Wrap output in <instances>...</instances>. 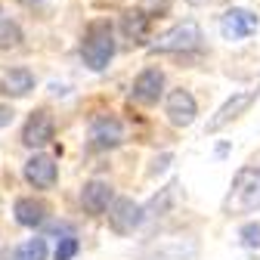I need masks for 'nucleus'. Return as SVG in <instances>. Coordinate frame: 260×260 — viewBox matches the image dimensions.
<instances>
[{
    "instance_id": "obj_11",
    "label": "nucleus",
    "mask_w": 260,
    "mask_h": 260,
    "mask_svg": "<svg viewBox=\"0 0 260 260\" xmlns=\"http://www.w3.org/2000/svg\"><path fill=\"white\" fill-rule=\"evenodd\" d=\"M165 115L174 127H189L199 115V103H195V96L189 90H174L165 100Z\"/></svg>"
},
{
    "instance_id": "obj_9",
    "label": "nucleus",
    "mask_w": 260,
    "mask_h": 260,
    "mask_svg": "<svg viewBox=\"0 0 260 260\" xmlns=\"http://www.w3.org/2000/svg\"><path fill=\"white\" fill-rule=\"evenodd\" d=\"M165 93V72L161 69H146L137 75L134 87H130V100L140 106H155Z\"/></svg>"
},
{
    "instance_id": "obj_17",
    "label": "nucleus",
    "mask_w": 260,
    "mask_h": 260,
    "mask_svg": "<svg viewBox=\"0 0 260 260\" xmlns=\"http://www.w3.org/2000/svg\"><path fill=\"white\" fill-rule=\"evenodd\" d=\"M174 199H177V183H171V186L161 189V195H155V199L143 208V214H146V217H161V214L171 208V202H174Z\"/></svg>"
},
{
    "instance_id": "obj_10",
    "label": "nucleus",
    "mask_w": 260,
    "mask_h": 260,
    "mask_svg": "<svg viewBox=\"0 0 260 260\" xmlns=\"http://www.w3.org/2000/svg\"><path fill=\"white\" fill-rule=\"evenodd\" d=\"M195 251H199V245H195L192 239H161L155 245L146 248V254L140 260H192Z\"/></svg>"
},
{
    "instance_id": "obj_18",
    "label": "nucleus",
    "mask_w": 260,
    "mask_h": 260,
    "mask_svg": "<svg viewBox=\"0 0 260 260\" xmlns=\"http://www.w3.org/2000/svg\"><path fill=\"white\" fill-rule=\"evenodd\" d=\"M13 260H47V242L44 239H28L25 245L16 248Z\"/></svg>"
},
{
    "instance_id": "obj_7",
    "label": "nucleus",
    "mask_w": 260,
    "mask_h": 260,
    "mask_svg": "<svg viewBox=\"0 0 260 260\" xmlns=\"http://www.w3.org/2000/svg\"><path fill=\"white\" fill-rule=\"evenodd\" d=\"M124 143V124L115 115H96L90 121V146L93 149H118Z\"/></svg>"
},
{
    "instance_id": "obj_16",
    "label": "nucleus",
    "mask_w": 260,
    "mask_h": 260,
    "mask_svg": "<svg viewBox=\"0 0 260 260\" xmlns=\"http://www.w3.org/2000/svg\"><path fill=\"white\" fill-rule=\"evenodd\" d=\"M149 22H152V16H149L146 10H137V13H127V16H124L121 28H124V35H127V38L143 41V38L149 35Z\"/></svg>"
},
{
    "instance_id": "obj_4",
    "label": "nucleus",
    "mask_w": 260,
    "mask_h": 260,
    "mask_svg": "<svg viewBox=\"0 0 260 260\" xmlns=\"http://www.w3.org/2000/svg\"><path fill=\"white\" fill-rule=\"evenodd\" d=\"M257 96H260V84H257V87H248V90L233 93L230 100H226V103L214 112V118L208 121V134H220L226 124H233L236 118H242V115L257 103Z\"/></svg>"
},
{
    "instance_id": "obj_22",
    "label": "nucleus",
    "mask_w": 260,
    "mask_h": 260,
    "mask_svg": "<svg viewBox=\"0 0 260 260\" xmlns=\"http://www.w3.org/2000/svg\"><path fill=\"white\" fill-rule=\"evenodd\" d=\"M171 161H174V155H171V152H165L161 158H155V165H152V171H149V174H161V171H168Z\"/></svg>"
},
{
    "instance_id": "obj_14",
    "label": "nucleus",
    "mask_w": 260,
    "mask_h": 260,
    "mask_svg": "<svg viewBox=\"0 0 260 260\" xmlns=\"http://www.w3.org/2000/svg\"><path fill=\"white\" fill-rule=\"evenodd\" d=\"M13 214H16V223L19 226H44L47 223V214H50V208L41 202V199H19L16 205H13Z\"/></svg>"
},
{
    "instance_id": "obj_19",
    "label": "nucleus",
    "mask_w": 260,
    "mask_h": 260,
    "mask_svg": "<svg viewBox=\"0 0 260 260\" xmlns=\"http://www.w3.org/2000/svg\"><path fill=\"white\" fill-rule=\"evenodd\" d=\"M239 239H242L245 248L257 251V248H260V223H245L242 230H239Z\"/></svg>"
},
{
    "instance_id": "obj_8",
    "label": "nucleus",
    "mask_w": 260,
    "mask_h": 260,
    "mask_svg": "<svg viewBox=\"0 0 260 260\" xmlns=\"http://www.w3.org/2000/svg\"><path fill=\"white\" fill-rule=\"evenodd\" d=\"M56 137V124H53V115L47 109H38V112H31V118L25 121L22 127V143L28 149H41L47 143H53Z\"/></svg>"
},
{
    "instance_id": "obj_15",
    "label": "nucleus",
    "mask_w": 260,
    "mask_h": 260,
    "mask_svg": "<svg viewBox=\"0 0 260 260\" xmlns=\"http://www.w3.org/2000/svg\"><path fill=\"white\" fill-rule=\"evenodd\" d=\"M31 90H35V75H31L28 69H10V72L4 75V81H0V93H4V96H13V100L28 96Z\"/></svg>"
},
{
    "instance_id": "obj_5",
    "label": "nucleus",
    "mask_w": 260,
    "mask_h": 260,
    "mask_svg": "<svg viewBox=\"0 0 260 260\" xmlns=\"http://www.w3.org/2000/svg\"><path fill=\"white\" fill-rule=\"evenodd\" d=\"M106 211H109L112 233H118V236H134L143 226V220H146L143 205H137L134 199H112V205Z\"/></svg>"
},
{
    "instance_id": "obj_21",
    "label": "nucleus",
    "mask_w": 260,
    "mask_h": 260,
    "mask_svg": "<svg viewBox=\"0 0 260 260\" xmlns=\"http://www.w3.org/2000/svg\"><path fill=\"white\" fill-rule=\"evenodd\" d=\"M78 248H81V245H78V239H75V236H65V239H59V245H56V254H53V257H56V260H72V257L78 254Z\"/></svg>"
},
{
    "instance_id": "obj_13",
    "label": "nucleus",
    "mask_w": 260,
    "mask_h": 260,
    "mask_svg": "<svg viewBox=\"0 0 260 260\" xmlns=\"http://www.w3.org/2000/svg\"><path fill=\"white\" fill-rule=\"evenodd\" d=\"M112 199H115V189H112L106 180H87L84 189H81V205H84V211L93 214V217L106 214V208L112 205Z\"/></svg>"
},
{
    "instance_id": "obj_20",
    "label": "nucleus",
    "mask_w": 260,
    "mask_h": 260,
    "mask_svg": "<svg viewBox=\"0 0 260 260\" xmlns=\"http://www.w3.org/2000/svg\"><path fill=\"white\" fill-rule=\"evenodd\" d=\"M19 41H22V31H19V25H16V22H10V25L0 28V50L19 47Z\"/></svg>"
},
{
    "instance_id": "obj_24",
    "label": "nucleus",
    "mask_w": 260,
    "mask_h": 260,
    "mask_svg": "<svg viewBox=\"0 0 260 260\" xmlns=\"http://www.w3.org/2000/svg\"><path fill=\"white\" fill-rule=\"evenodd\" d=\"M189 4H208V0H189Z\"/></svg>"
},
{
    "instance_id": "obj_3",
    "label": "nucleus",
    "mask_w": 260,
    "mask_h": 260,
    "mask_svg": "<svg viewBox=\"0 0 260 260\" xmlns=\"http://www.w3.org/2000/svg\"><path fill=\"white\" fill-rule=\"evenodd\" d=\"M202 41H205V35H202L199 22L189 19V22H180V25L168 28L165 35H158L149 44V50L152 53H192V50L202 47Z\"/></svg>"
},
{
    "instance_id": "obj_23",
    "label": "nucleus",
    "mask_w": 260,
    "mask_h": 260,
    "mask_svg": "<svg viewBox=\"0 0 260 260\" xmlns=\"http://www.w3.org/2000/svg\"><path fill=\"white\" fill-rule=\"evenodd\" d=\"M13 121V109L10 106H0V127H7Z\"/></svg>"
},
{
    "instance_id": "obj_25",
    "label": "nucleus",
    "mask_w": 260,
    "mask_h": 260,
    "mask_svg": "<svg viewBox=\"0 0 260 260\" xmlns=\"http://www.w3.org/2000/svg\"><path fill=\"white\" fill-rule=\"evenodd\" d=\"M0 16H4V10H0Z\"/></svg>"
},
{
    "instance_id": "obj_2",
    "label": "nucleus",
    "mask_w": 260,
    "mask_h": 260,
    "mask_svg": "<svg viewBox=\"0 0 260 260\" xmlns=\"http://www.w3.org/2000/svg\"><path fill=\"white\" fill-rule=\"evenodd\" d=\"M115 56V35L109 22H93L81 41V59L90 72H106Z\"/></svg>"
},
{
    "instance_id": "obj_1",
    "label": "nucleus",
    "mask_w": 260,
    "mask_h": 260,
    "mask_svg": "<svg viewBox=\"0 0 260 260\" xmlns=\"http://www.w3.org/2000/svg\"><path fill=\"white\" fill-rule=\"evenodd\" d=\"M260 211V168H242L223 199V214L239 217Z\"/></svg>"
},
{
    "instance_id": "obj_6",
    "label": "nucleus",
    "mask_w": 260,
    "mask_h": 260,
    "mask_svg": "<svg viewBox=\"0 0 260 260\" xmlns=\"http://www.w3.org/2000/svg\"><path fill=\"white\" fill-rule=\"evenodd\" d=\"M257 28H260V19L251 10H242V7L226 10L223 19H220V35L226 41H248Z\"/></svg>"
},
{
    "instance_id": "obj_12",
    "label": "nucleus",
    "mask_w": 260,
    "mask_h": 260,
    "mask_svg": "<svg viewBox=\"0 0 260 260\" xmlns=\"http://www.w3.org/2000/svg\"><path fill=\"white\" fill-rule=\"evenodd\" d=\"M56 177H59V168L50 155H31L25 161V180L35 189H53Z\"/></svg>"
}]
</instances>
